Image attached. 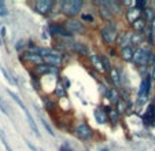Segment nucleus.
<instances>
[{"label": "nucleus", "mask_w": 155, "mask_h": 151, "mask_svg": "<svg viewBox=\"0 0 155 151\" xmlns=\"http://www.w3.org/2000/svg\"><path fill=\"white\" fill-rule=\"evenodd\" d=\"M150 26H151V33H152V37H154V44H155V18L152 19V22L150 23Z\"/></svg>", "instance_id": "obj_37"}, {"label": "nucleus", "mask_w": 155, "mask_h": 151, "mask_svg": "<svg viewBox=\"0 0 155 151\" xmlns=\"http://www.w3.org/2000/svg\"><path fill=\"white\" fill-rule=\"evenodd\" d=\"M24 113L26 114V118H28V122H29V125H30V128H32V131L35 132V135L37 137H40L41 135H40V132H38V128H37V125H36V122H35V119H33V117H32V114L29 113V110L28 109H25L24 110Z\"/></svg>", "instance_id": "obj_19"}, {"label": "nucleus", "mask_w": 155, "mask_h": 151, "mask_svg": "<svg viewBox=\"0 0 155 151\" xmlns=\"http://www.w3.org/2000/svg\"><path fill=\"white\" fill-rule=\"evenodd\" d=\"M115 110H117V113L120 114V116H121V114H124V113H125V110H128V106H126L125 99H124V100H122V99H121L120 102L117 103V109H115Z\"/></svg>", "instance_id": "obj_27"}, {"label": "nucleus", "mask_w": 155, "mask_h": 151, "mask_svg": "<svg viewBox=\"0 0 155 151\" xmlns=\"http://www.w3.org/2000/svg\"><path fill=\"white\" fill-rule=\"evenodd\" d=\"M107 117L113 125H117L118 121H120V114L117 113V110L114 107H107Z\"/></svg>", "instance_id": "obj_20"}, {"label": "nucleus", "mask_w": 155, "mask_h": 151, "mask_svg": "<svg viewBox=\"0 0 155 151\" xmlns=\"http://www.w3.org/2000/svg\"><path fill=\"white\" fill-rule=\"evenodd\" d=\"M54 7L52 0H37L35 3V10L41 15H48Z\"/></svg>", "instance_id": "obj_6"}, {"label": "nucleus", "mask_w": 155, "mask_h": 151, "mask_svg": "<svg viewBox=\"0 0 155 151\" xmlns=\"http://www.w3.org/2000/svg\"><path fill=\"white\" fill-rule=\"evenodd\" d=\"M74 133H76V136L78 137L80 140H88V139H91V137L94 136V129H92L88 124L82 122V124H78L76 126Z\"/></svg>", "instance_id": "obj_5"}, {"label": "nucleus", "mask_w": 155, "mask_h": 151, "mask_svg": "<svg viewBox=\"0 0 155 151\" xmlns=\"http://www.w3.org/2000/svg\"><path fill=\"white\" fill-rule=\"evenodd\" d=\"M141 14H143V11H140V10H137L135 6H133V7H130V8H128V10H126V12H125V17H126V21H128V22L132 25V23L135 22V21H137L140 17H143V15H141Z\"/></svg>", "instance_id": "obj_10"}, {"label": "nucleus", "mask_w": 155, "mask_h": 151, "mask_svg": "<svg viewBox=\"0 0 155 151\" xmlns=\"http://www.w3.org/2000/svg\"><path fill=\"white\" fill-rule=\"evenodd\" d=\"M73 49H74V52H77L78 55L87 56V58L91 56V51H89V48L84 43H73Z\"/></svg>", "instance_id": "obj_15"}, {"label": "nucleus", "mask_w": 155, "mask_h": 151, "mask_svg": "<svg viewBox=\"0 0 155 151\" xmlns=\"http://www.w3.org/2000/svg\"><path fill=\"white\" fill-rule=\"evenodd\" d=\"M147 65H150V66H155V54H152L151 52V55H150V58H148V63Z\"/></svg>", "instance_id": "obj_36"}, {"label": "nucleus", "mask_w": 155, "mask_h": 151, "mask_svg": "<svg viewBox=\"0 0 155 151\" xmlns=\"http://www.w3.org/2000/svg\"><path fill=\"white\" fill-rule=\"evenodd\" d=\"M63 148H64V150H66V151H74L73 148H71L70 146L68 144V143H64V144H63Z\"/></svg>", "instance_id": "obj_38"}, {"label": "nucleus", "mask_w": 155, "mask_h": 151, "mask_svg": "<svg viewBox=\"0 0 155 151\" xmlns=\"http://www.w3.org/2000/svg\"><path fill=\"white\" fill-rule=\"evenodd\" d=\"M94 116H95V119H96L97 124H106L108 121V117H107V110H106L103 106H99V107L95 109L94 111Z\"/></svg>", "instance_id": "obj_11"}, {"label": "nucleus", "mask_w": 155, "mask_h": 151, "mask_svg": "<svg viewBox=\"0 0 155 151\" xmlns=\"http://www.w3.org/2000/svg\"><path fill=\"white\" fill-rule=\"evenodd\" d=\"M100 36H102L103 41H104L107 45H113L118 36V29H117L115 22H107V25L100 29Z\"/></svg>", "instance_id": "obj_2"}, {"label": "nucleus", "mask_w": 155, "mask_h": 151, "mask_svg": "<svg viewBox=\"0 0 155 151\" xmlns=\"http://www.w3.org/2000/svg\"><path fill=\"white\" fill-rule=\"evenodd\" d=\"M144 19L147 21V23H151L152 22V19H154L155 18V11L152 8H150V7H146V8H144Z\"/></svg>", "instance_id": "obj_24"}, {"label": "nucleus", "mask_w": 155, "mask_h": 151, "mask_svg": "<svg viewBox=\"0 0 155 151\" xmlns=\"http://www.w3.org/2000/svg\"><path fill=\"white\" fill-rule=\"evenodd\" d=\"M0 70L3 72V74H4V76H6V79L8 80V82H11V84H15V81H14V80L11 79V77H10V76H8V73L6 72V69H4V67H2V66H0Z\"/></svg>", "instance_id": "obj_35"}, {"label": "nucleus", "mask_w": 155, "mask_h": 151, "mask_svg": "<svg viewBox=\"0 0 155 151\" xmlns=\"http://www.w3.org/2000/svg\"><path fill=\"white\" fill-rule=\"evenodd\" d=\"M41 151H44V150H41Z\"/></svg>", "instance_id": "obj_43"}, {"label": "nucleus", "mask_w": 155, "mask_h": 151, "mask_svg": "<svg viewBox=\"0 0 155 151\" xmlns=\"http://www.w3.org/2000/svg\"><path fill=\"white\" fill-rule=\"evenodd\" d=\"M99 14L102 15V18L104 21H108V22H111V19L114 18V14H113L110 10L107 8L106 6H100L99 7Z\"/></svg>", "instance_id": "obj_22"}, {"label": "nucleus", "mask_w": 155, "mask_h": 151, "mask_svg": "<svg viewBox=\"0 0 155 151\" xmlns=\"http://www.w3.org/2000/svg\"><path fill=\"white\" fill-rule=\"evenodd\" d=\"M143 43V33H135L132 32V37H130V47H140V44Z\"/></svg>", "instance_id": "obj_21"}, {"label": "nucleus", "mask_w": 155, "mask_h": 151, "mask_svg": "<svg viewBox=\"0 0 155 151\" xmlns=\"http://www.w3.org/2000/svg\"><path fill=\"white\" fill-rule=\"evenodd\" d=\"M100 151H108V150H107V148H102V150H100Z\"/></svg>", "instance_id": "obj_42"}, {"label": "nucleus", "mask_w": 155, "mask_h": 151, "mask_svg": "<svg viewBox=\"0 0 155 151\" xmlns=\"http://www.w3.org/2000/svg\"><path fill=\"white\" fill-rule=\"evenodd\" d=\"M110 55H111V56H115V51H114V49H110Z\"/></svg>", "instance_id": "obj_40"}, {"label": "nucleus", "mask_w": 155, "mask_h": 151, "mask_svg": "<svg viewBox=\"0 0 155 151\" xmlns=\"http://www.w3.org/2000/svg\"><path fill=\"white\" fill-rule=\"evenodd\" d=\"M63 26L66 28L71 35H84L85 30H87V28H85L84 23H82L81 21H78V19H74V18L68 19L66 22H64Z\"/></svg>", "instance_id": "obj_4"}, {"label": "nucleus", "mask_w": 155, "mask_h": 151, "mask_svg": "<svg viewBox=\"0 0 155 151\" xmlns=\"http://www.w3.org/2000/svg\"><path fill=\"white\" fill-rule=\"evenodd\" d=\"M150 88H151V79H150V76H146V79L141 81L140 84V88H139V99L143 100V98L146 99L147 95L150 92Z\"/></svg>", "instance_id": "obj_9"}, {"label": "nucleus", "mask_w": 155, "mask_h": 151, "mask_svg": "<svg viewBox=\"0 0 155 151\" xmlns=\"http://www.w3.org/2000/svg\"><path fill=\"white\" fill-rule=\"evenodd\" d=\"M133 52H135V48H132V47L129 45V47H125V48H121L120 55H121V58H122L124 61L130 62L132 58H133Z\"/></svg>", "instance_id": "obj_18"}, {"label": "nucleus", "mask_w": 155, "mask_h": 151, "mask_svg": "<svg viewBox=\"0 0 155 151\" xmlns=\"http://www.w3.org/2000/svg\"><path fill=\"white\" fill-rule=\"evenodd\" d=\"M40 121H41V124H43V126H44V128L47 129V132H48V133H50L51 136H55V133H54L52 128H51V126H50V124H48V122L45 121V119H44L43 117H41V118H40Z\"/></svg>", "instance_id": "obj_29"}, {"label": "nucleus", "mask_w": 155, "mask_h": 151, "mask_svg": "<svg viewBox=\"0 0 155 151\" xmlns=\"http://www.w3.org/2000/svg\"><path fill=\"white\" fill-rule=\"evenodd\" d=\"M82 6H84L82 0H63L61 3V11L64 15L73 18L81 12Z\"/></svg>", "instance_id": "obj_1"}, {"label": "nucleus", "mask_w": 155, "mask_h": 151, "mask_svg": "<svg viewBox=\"0 0 155 151\" xmlns=\"http://www.w3.org/2000/svg\"><path fill=\"white\" fill-rule=\"evenodd\" d=\"M59 151H66V150H64V148H63V146H62V147L59 148Z\"/></svg>", "instance_id": "obj_41"}, {"label": "nucleus", "mask_w": 155, "mask_h": 151, "mask_svg": "<svg viewBox=\"0 0 155 151\" xmlns=\"http://www.w3.org/2000/svg\"><path fill=\"white\" fill-rule=\"evenodd\" d=\"M81 22L92 23V22H95V18H94V15L89 14V12H82V14H81Z\"/></svg>", "instance_id": "obj_28"}, {"label": "nucleus", "mask_w": 155, "mask_h": 151, "mask_svg": "<svg viewBox=\"0 0 155 151\" xmlns=\"http://www.w3.org/2000/svg\"><path fill=\"white\" fill-rule=\"evenodd\" d=\"M147 25H148V23L144 19V17H140L137 21H135V22L132 23V29H133L135 33H143L144 30H146Z\"/></svg>", "instance_id": "obj_16"}, {"label": "nucleus", "mask_w": 155, "mask_h": 151, "mask_svg": "<svg viewBox=\"0 0 155 151\" xmlns=\"http://www.w3.org/2000/svg\"><path fill=\"white\" fill-rule=\"evenodd\" d=\"M104 96L108 99V102L111 103V105H114V106H117V103L121 100L120 93L117 92V89H115V88H111V87L107 88V91H106Z\"/></svg>", "instance_id": "obj_13"}, {"label": "nucleus", "mask_w": 155, "mask_h": 151, "mask_svg": "<svg viewBox=\"0 0 155 151\" xmlns=\"http://www.w3.org/2000/svg\"><path fill=\"white\" fill-rule=\"evenodd\" d=\"M48 73H58V67H52V66H48V65H37L35 67V76H44V74H48Z\"/></svg>", "instance_id": "obj_12"}, {"label": "nucleus", "mask_w": 155, "mask_h": 151, "mask_svg": "<svg viewBox=\"0 0 155 151\" xmlns=\"http://www.w3.org/2000/svg\"><path fill=\"white\" fill-rule=\"evenodd\" d=\"M6 15H8V10L6 7V3L0 0V17H6Z\"/></svg>", "instance_id": "obj_31"}, {"label": "nucleus", "mask_w": 155, "mask_h": 151, "mask_svg": "<svg viewBox=\"0 0 155 151\" xmlns=\"http://www.w3.org/2000/svg\"><path fill=\"white\" fill-rule=\"evenodd\" d=\"M151 55V51H150L148 47H139V48L135 49V52H133V63L137 65V66H146L148 63V58Z\"/></svg>", "instance_id": "obj_3"}, {"label": "nucleus", "mask_w": 155, "mask_h": 151, "mask_svg": "<svg viewBox=\"0 0 155 151\" xmlns=\"http://www.w3.org/2000/svg\"><path fill=\"white\" fill-rule=\"evenodd\" d=\"M22 59H24V61H28V62H32V63H36V66L43 63L41 56L37 55V54H33V52H25L24 56H22Z\"/></svg>", "instance_id": "obj_17"}, {"label": "nucleus", "mask_w": 155, "mask_h": 151, "mask_svg": "<svg viewBox=\"0 0 155 151\" xmlns=\"http://www.w3.org/2000/svg\"><path fill=\"white\" fill-rule=\"evenodd\" d=\"M110 80H111L113 85H114L115 88H122V82H121V73L120 70L117 69V67H111V70H110Z\"/></svg>", "instance_id": "obj_14"}, {"label": "nucleus", "mask_w": 155, "mask_h": 151, "mask_svg": "<svg viewBox=\"0 0 155 151\" xmlns=\"http://www.w3.org/2000/svg\"><path fill=\"white\" fill-rule=\"evenodd\" d=\"M150 79L155 80V66H152V70H151V74H150Z\"/></svg>", "instance_id": "obj_39"}, {"label": "nucleus", "mask_w": 155, "mask_h": 151, "mask_svg": "<svg viewBox=\"0 0 155 151\" xmlns=\"http://www.w3.org/2000/svg\"><path fill=\"white\" fill-rule=\"evenodd\" d=\"M100 56V62H102V67L104 72L110 73V70H111V63H110V61H108V58L106 55H99Z\"/></svg>", "instance_id": "obj_26"}, {"label": "nucleus", "mask_w": 155, "mask_h": 151, "mask_svg": "<svg viewBox=\"0 0 155 151\" xmlns=\"http://www.w3.org/2000/svg\"><path fill=\"white\" fill-rule=\"evenodd\" d=\"M32 84H33V87H35V89H36V91L40 89V80H38L37 76L32 74Z\"/></svg>", "instance_id": "obj_32"}, {"label": "nucleus", "mask_w": 155, "mask_h": 151, "mask_svg": "<svg viewBox=\"0 0 155 151\" xmlns=\"http://www.w3.org/2000/svg\"><path fill=\"white\" fill-rule=\"evenodd\" d=\"M130 37H132V32H129V30H124L122 33H118L115 43H117L118 47L125 48V47L130 45Z\"/></svg>", "instance_id": "obj_7"}, {"label": "nucleus", "mask_w": 155, "mask_h": 151, "mask_svg": "<svg viewBox=\"0 0 155 151\" xmlns=\"http://www.w3.org/2000/svg\"><path fill=\"white\" fill-rule=\"evenodd\" d=\"M0 139H2V143H3V146L6 147V150H7V151H12V150H11V147L8 146V143H7L6 136H4V133H3L2 131H0Z\"/></svg>", "instance_id": "obj_33"}, {"label": "nucleus", "mask_w": 155, "mask_h": 151, "mask_svg": "<svg viewBox=\"0 0 155 151\" xmlns=\"http://www.w3.org/2000/svg\"><path fill=\"white\" fill-rule=\"evenodd\" d=\"M50 32L52 35H58V36H62V37L68 39V37H71V33L69 32L63 25H59V23H51L50 25Z\"/></svg>", "instance_id": "obj_8"}, {"label": "nucleus", "mask_w": 155, "mask_h": 151, "mask_svg": "<svg viewBox=\"0 0 155 151\" xmlns=\"http://www.w3.org/2000/svg\"><path fill=\"white\" fill-rule=\"evenodd\" d=\"M89 61H91V65L96 70H103L102 62H100V56L97 55V54H91V56H89Z\"/></svg>", "instance_id": "obj_23"}, {"label": "nucleus", "mask_w": 155, "mask_h": 151, "mask_svg": "<svg viewBox=\"0 0 155 151\" xmlns=\"http://www.w3.org/2000/svg\"><path fill=\"white\" fill-rule=\"evenodd\" d=\"M44 106L48 109V110H52L54 109V106H55V103L54 102H51V99H48V98H45L44 99Z\"/></svg>", "instance_id": "obj_34"}, {"label": "nucleus", "mask_w": 155, "mask_h": 151, "mask_svg": "<svg viewBox=\"0 0 155 151\" xmlns=\"http://www.w3.org/2000/svg\"><path fill=\"white\" fill-rule=\"evenodd\" d=\"M66 91H68V89L62 85V82H58V84H56V89H55V95L56 96L64 99V98H66V95H68V92H66Z\"/></svg>", "instance_id": "obj_25"}, {"label": "nucleus", "mask_w": 155, "mask_h": 151, "mask_svg": "<svg viewBox=\"0 0 155 151\" xmlns=\"http://www.w3.org/2000/svg\"><path fill=\"white\" fill-rule=\"evenodd\" d=\"M135 7L137 10H140V11H144V8L147 7V2L146 0H137V2L135 3Z\"/></svg>", "instance_id": "obj_30"}]
</instances>
